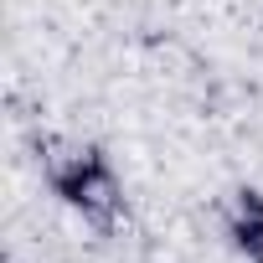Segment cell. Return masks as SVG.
Masks as SVG:
<instances>
[{
	"mask_svg": "<svg viewBox=\"0 0 263 263\" xmlns=\"http://www.w3.org/2000/svg\"><path fill=\"white\" fill-rule=\"evenodd\" d=\"M227 237L237 242V253H248V258L263 263V196L258 191H242L237 196L232 222H227Z\"/></svg>",
	"mask_w": 263,
	"mask_h": 263,
	"instance_id": "2",
	"label": "cell"
},
{
	"mask_svg": "<svg viewBox=\"0 0 263 263\" xmlns=\"http://www.w3.org/2000/svg\"><path fill=\"white\" fill-rule=\"evenodd\" d=\"M52 191H57L72 212H83V217H108V212H119V176H114V165H108L98 150H72V155L52 171Z\"/></svg>",
	"mask_w": 263,
	"mask_h": 263,
	"instance_id": "1",
	"label": "cell"
}]
</instances>
